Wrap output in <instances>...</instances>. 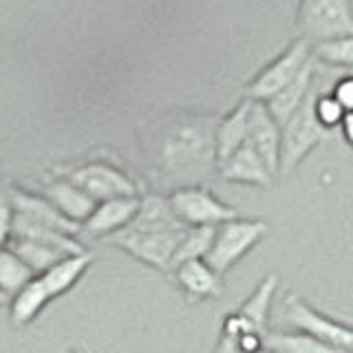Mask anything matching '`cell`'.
Wrapping results in <instances>:
<instances>
[{
  "instance_id": "ba28073f",
  "label": "cell",
  "mask_w": 353,
  "mask_h": 353,
  "mask_svg": "<svg viewBox=\"0 0 353 353\" xmlns=\"http://www.w3.org/2000/svg\"><path fill=\"white\" fill-rule=\"evenodd\" d=\"M176 219L185 228L212 225L219 228L225 221L236 219L239 212L232 205L223 203L216 194H212L203 185H183L168 196Z\"/></svg>"
},
{
  "instance_id": "4dcf8cb0",
  "label": "cell",
  "mask_w": 353,
  "mask_h": 353,
  "mask_svg": "<svg viewBox=\"0 0 353 353\" xmlns=\"http://www.w3.org/2000/svg\"><path fill=\"white\" fill-rule=\"evenodd\" d=\"M9 303V296L7 294H3V292H0V307H3V305H7Z\"/></svg>"
},
{
  "instance_id": "8fae6325",
  "label": "cell",
  "mask_w": 353,
  "mask_h": 353,
  "mask_svg": "<svg viewBox=\"0 0 353 353\" xmlns=\"http://www.w3.org/2000/svg\"><path fill=\"white\" fill-rule=\"evenodd\" d=\"M172 272L176 285H179V290L185 296V301L192 305L203 301H214V298H221L225 292L221 274H216L205 261H188L176 265Z\"/></svg>"
},
{
  "instance_id": "8992f818",
  "label": "cell",
  "mask_w": 353,
  "mask_h": 353,
  "mask_svg": "<svg viewBox=\"0 0 353 353\" xmlns=\"http://www.w3.org/2000/svg\"><path fill=\"white\" fill-rule=\"evenodd\" d=\"M185 230H168V232H128L121 230L117 234L104 239L110 245L121 248L132 259L141 261L152 270L172 272V259L176 245H179Z\"/></svg>"
},
{
  "instance_id": "3957f363",
  "label": "cell",
  "mask_w": 353,
  "mask_h": 353,
  "mask_svg": "<svg viewBox=\"0 0 353 353\" xmlns=\"http://www.w3.org/2000/svg\"><path fill=\"white\" fill-rule=\"evenodd\" d=\"M296 27L312 47L353 36V11L349 0H301Z\"/></svg>"
},
{
  "instance_id": "ffe728a7",
  "label": "cell",
  "mask_w": 353,
  "mask_h": 353,
  "mask_svg": "<svg viewBox=\"0 0 353 353\" xmlns=\"http://www.w3.org/2000/svg\"><path fill=\"white\" fill-rule=\"evenodd\" d=\"M53 298L49 296L47 287L42 285V281L38 279V276H33V279L22 287L20 292H16L9 298L11 323H14V327L31 325L33 320L44 312V307H47Z\"/></svg>"
},
{
  "instance_id": "2e32d148",
  "label": "cell",
  "mask_w": 353,
  "mask_h": 353,
  "mask_svg": "<svg viewBox=\"0 0 353 353\" xmlns=\"http://www.w3.org/2000/svg\"><path fill=\"white\" fill-rule=\"evenodd\" d=\"M252 104H254V99L243 97L225 117H221L216 121V130H214L216 165L221 161H225L230 154H234L243 146V143L248 141V126H250Z\"/></svg>"
},
{
  "instance_id": "1f68e13d",
  "label": "cell",
  "mask_w": 353,
  "mask_h": 353,
  "mask_svg": "<svg viewBox=\"0 0 353 353\" xmlns=\"http://www.w3.org/2000/svg\"><path fill=\"white\" fill-rule=\"evenodd\" d=\"M254 353H274L272 349H268V347H263V349H259V351H254Z\"/></svg>"
},
{
  "instance_id": "9a60e30c",
  "label": "cell",
  "mask_w": 353,
  "mask_h": 353,
  "mask_svg": "<svg viewBox=\"0 0 353 353\" xmlns=\"http://www.w3.org/2000/svg\"><path fill=\"white\" fill-rule=\"evenodd\" d=\"M316 82H318V60L312 58L305 64V69L298 73L290 84L281 88V91L274 97H270L268 102H263L268 106L270 115L279 121V126H283L285 121L305 104V99L312 95Z\"/></svg>"
},
{
  "instance_id": "4fadbf2b",
  "label": "cell",
  "mask_w": 353,
  "mask_h": 353,
  "mask_svg": "<svg viewBox=\"0 0 353 353\" xmlns=\"http://www.w3.org/2000/svg\"><path fill=\"white\" fill-rule=\"evenodd\" d=\"M9 196H11V205H14V212L18 216H25L33 223L53 228L64 234L75 236L82 228L73 223V221L66 219L58 208H55L47 196H38L33 192L20 190V188H9Z\"/></svg>"
},
{
  "instance_id": "83f0119b",
  "label": "cell",
  "mask_w": 353,
  "mask_h": 353,
  "mask_svg": "<svg viewBox=\"0 0 353 353\" xmlns=\"http://www.w3.org/2000/svg\"><path fill=\"white\" fill-rule=\"evenodd\" d=\"M14 205H11L9 188L0 183V250H5L11 241V228H14Z\"/></svg>"
},
{
  "instance_id": "cb8c5ba5",
  "label": "cell",
  "mask_w": 353,
  "mask_h": 353,
  "mask_svg": "<svg viewBox=\"0 0 353 353\" xmlns=\"http://www.w3.org/2000/svg\"><path fill=\"white\" fill-rule=\"evenodd\" d=\"M214 234H216V228H212V225L188 228L185 234L179 241V245H176L174 259H172V270L176 265L188 263V261H205L210 248H212Z\"/></svg>"
},
{
  "instance_id": "4316f807",
  "label": "cell",
  "mask_w": 353,
  "mask_h": 353,
  "mask_svg": "<svg viewBox=\"0 0 353 353\" xmlns=\"http://www.w3.org/2000/svg\"><path fill=\"white\" fill-rule=\"evenodd\" d=\"M314 113H316V119L320 121V126H325L327 130H334L336 126H340L342 117H345V108L336 102V97L331 93L318 91L314 99Z\"/></svg>"
},
{
  "instance_id": "5bb4252c",
  "label": "cell",
  "mask_w": 353,
  "mask_h": 353,
  "mask_svg": "<svg viewBox=\"0 0 353 353\" xmlns=\"http://www.w3.org/2000/svg\"><path fill=\"white\" fill-rule=\"evenodd\" d=\"M137 208H139V196L102 201L95 205L93 214L82 223V230L88 236L108 239V236H113L117 232L128 228V223L137 214Z\"/></svg>"
},
{
  "instance_id": "7a4b0ae2",
  "label": "cell",
  "mask_w": 353,
  "mask_h": 353,
  "mask_svg": "<svg viewBox=\"0 0 353 353\" xmlns=\"http://www.w3.org/2000/svg\"><path fill=\"white\" fill-rule=\"evenodd\" d=\"M318 93V82L314 86L312 95L305 99V104L281 126V163H279V176H290L298 165L303 163L314 148L331 137V130L320 126L314 113V99Z\"/></svg>"
},
{
  "instance_id": "44dd1931",
  "label": "cell",
  "mask_w": 353,
  "mask_h": 353,
  "mask_svg": "<svg viewBox=\"0 0 353 353\" xmlns=\"http://www.w3.org/2000/svg\"><path fill=\"white\" fill-rule=\"evenodd\" d=\"M276 287H279V276L268 274L256 287H254V292L250 294L248 301L236 309V312L243 316V320L263 336H268V323H270V312H272V303L276 296Z\"/></svg>"
},
{
  "instance_id": "d4e9b609",
  "label": "cell",
  "mask_w": 353,
  "mask_h": 353,
  "mask_svg": "<svg viewBox=\"0 0 353 353\" xmlns=\"http://www.w3.org/2000/svg\"><path fill=\"white\" fill-rule=\"evenodd\" d=\"M33 276L36 274H33L9 248L0 250V292L11 298L16 292H20Z\"/></svg>"
},
{
  "instance_id": "6da1fadb",
  "label": "cell",
  "mask_w": 353,
  "mask_h": 353,
  "mask_svg": "<svg viewBox=\"0 0 353 353\" xmlns=\"http://www.w3.org/2000/svg\"><path fill=\"white\" fill-rule=\"evenodd\" d=\"M216 124L210 117H190L172 124L159 143V159L168 172L201 170L216 161Z\"/></svg>"
},
{
  "instance_id": "30bf717a",
  "label": "cell",
  "mask_w": 353,
  "mask_h": 353,
  "mask_svg": "<svg viewBox=\"0 0 353 353\" xmlns=\"http://www.w3.org/2000/svg\"><path fill=\"white\" fill-rule=\"evenodd\" d=\"M248 143L259 152V157L279 176L281 163V126L276 121L268 106L263 102H254L250 110V126H248Z\"/></svg>"
},
{
  "instance_id": "603a6c76",
  "label": "cell",
  "mask_w": 353,
  "mask_h": 353,
  "mask_svg": "<svg viewBox=\"0 0 353 353\" xmlns=\"http://www.w3.org/2000/svg\"><path fill=\"white\" fill-rule=\"evenodd\" d=\"M11 252L16 254V256L27 265V268L40 276L44 274L49 268H53L55 263L62 261L64 256H69L66 252L62 250H55V248H49V245H42V243H33V241H25V239H11L9 245H7Z\"/></svg>"
},
{
  "instance_id": "7402d4cb",
  "label": "cell",
  "mask_w": 353,
  "mask_h": 353,
  "mask_svg": "<svg viewBox=\"0 0 353 353\" xmlns=\"http://www.w3.org/2000/svg\"><path fill=\"white\" fill-rule=\"evenodd\" d=\"M265 347L274 353H345L305 331H268Z\"/></svg>"
},
{
  "instance_id": "52a82bcc",
  "label": "cell",
  "mask_w": 353,
  "mask_h": 353,
  "mask_svg": "<svg viewBox=\"0 0 353 353\" xmlns=\"http://www.w3.org/2000/svg\"><path fill=\"white\" fill-rule=\"evenodd\" d=\"M314 58V47L307 40L298 38L287 47L279 58H274L259 75L248 84V95L254 102H268L270 97L290 84L305 69V64Z\"/></svg>"
},
{
  "instance_id": "f546056e",
  "label": "cell",
  "mask_w": 353,
  "mask_h": 353,
  "mask_svg": "<svg viewBox=\"0 0 353 353\" xmlns=\"http://www.w3.org/2000/svg\"><path fill=\"white\" fill-rule=\"evenodd\" d=\"M340 130H342L345 141L353 148V113H345V117H342V121H340Z\"/></svg>"
},
{
  "instance_id": "5b68a950",
  "label": "cell",
  "mask_w": 353,
  "mask_h": 353,
  "mask_svg": "<svg viewBox=\"0 0 353 353\" xmlns=\"http://www.w3.org/2000/svg\"><path fill=\"white\" fill-rule=\"evenodd\" d=\"M283 312L287 323L294 325L296 331L314 336L318 340L327 342L329 347L340 349L345 353H353V327L347 323L331 318L323 312H318L314 305H309L301 294H285Z\"/></svg>"
},
{
  "instance_id": "d6a6232c",
  "label": "cell",
  "mask_w": 353,
  "mask_h": 353,
  "mask_svg": "<svg viewBox=\"0 0 353 353\" xmlns=\"http://www.w3.org/2000/svg\"><path fill=\"white\" fill-rule=\"evenodd\" d=\"M349 3H351V11H353V0H349Z\"/></svg>"
},
{
  "instance_id": "d6986e66",
  "label": "cell",
  "mask_w": 353,
  "mask_h": 353,
  "mask_svg": "<svg viewBox=\"0 0 353 353\" xmlns=\"http://www.w3.org/2000/svg\"><path fill=\"white\" fill-rule=\"evenodd\" d=\"M93 254L91 252H82V254H69L62 261H58L49 268L44 274H40L38 279L42 281V285L47 287V292L51 298H60L66 292H71L73 287L82 281V276L86 274V270L91 268L93 263Z\"/></svg>"
},
{
  "instance_id": "484cf974",
  "label": "cell",
  "mask_w": 353,
  "mask_h": 353,
  "mask_svg": "<svg viewBox=\"0 0 353 353\" xmlns=\"http://www.w3.org/2000/svg\"><path fill=\"white\" fill-rule=\"evenodd\" d=\"M314 58L329 66H340L353 73V36H345L338 40H329L314 47Z\"/></svg>"
},
{
  "instance_id": "ac0fdd59",
  "label": "cell",
  "mask_w": 353,
  "mask_h": 353,
  "mask_svg": "<svg viewBox=\"0 0 353 353\" xmlns=\"http://www.w3.org/2000/svg\"><path fill=\"white\" fill-rule=\"evenodd\" d=\"M185 225L176 219L168 196L161 194H146L139 199V208L135 219L128 223V232H168V230H183Z\"/></svg>"
},
{
  "instance_id": "7c38bea8",
  "label": "cell",
  "mask_w": 353,
  "mask_h": 353,
  "mask_svg": "<svg viewBox=\"0 0 353 353\" xmlns=\"http://www.w3.org/2000/svg\"><path fill=\"white\" fill-rule=\"evenodd\" d=\"M219 174L228 183H243L254 188H272L276 181L272 170L248 141L234 154H230L225 161L219 163Z\"/></svg>"
},
{
  "instance_id": "277c9868",
  "label": "cell",
  "mask_w": 353,
  "mask_h": 353,
  "mask_svg": "<svg viewBox=\"0 0 353 353\" xmlns=\"http://www.w3.org/2000/svg\"><path fill=\"white\" fill-rule=\"evenodd\" d=\"M270 232L268 221L263 219H232L216 228V234L210 248L205 263L216 274L223 276L232 265H236L243 256L254 250V245L265 239Z\"/></svg>"
},
{
  "instance_id": "9c48e42d",
  "label": "cell",
  "mask_w": 353,
  "mask_h": 353,
  "mask_svg": "<svg viewBox=\"0 0 353 353\" xmlns=\"http://www.w3.org/2000/svg\"><path fill=\"white\" fill-rule=\"evenodd\" d=\"M69 179L80 185L82 190L93 196L97 203L110 201V199H126V196H139L137 183L130 179L126 172L104 161L84 163L71 172Z\"/></svg>"
},
{
  "instance_id": "e0dca14e",
  "label": "cell",
  "mask_w": 353,
  "mask_h": 353,
  "mask_svg": "<svg viewBox=\"0 0 353 353\" xmlns=\"http://www.w3.org/2000/svg\"><path fill=\"white\" fill-rule=\"evenodd\" d=\"M44 196L60 210V212L82 228V223L93 214L97 201L88 196L80 185H75L71 179H55L47 185Z\"/></svg>"
},
{
  "instance_id": "f1b7e54d",
  "label": "cell",
  "mask_w": 353,
  "mask_h": 353,
  "mask_svg": "<svg viewBox=\"0 0 353 353\" xmlns=\"http://www.w3.org/2000/svg\"><path fill=\"white\" fill-rule=\"evenodd\" d=\"M331 95L336 97V102L345 108V113H353V73L340 77V80L331 88Z\"/></svg>"
}]
</instances>
